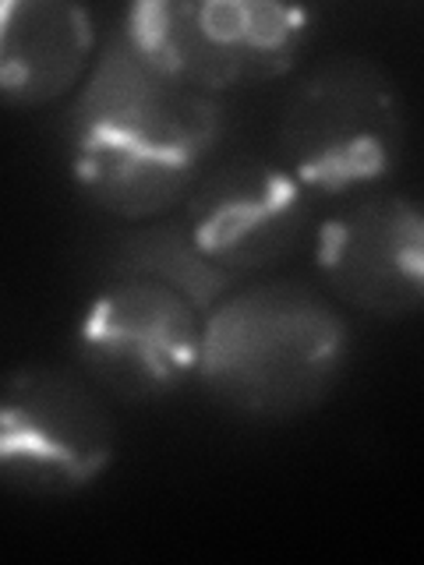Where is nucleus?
I'll list each match as a JSON object with an SVG mask.
<instances>
[{
	"mask_svg": "<svg viewBox=\"0 0 424 565\" xmlns=\"http://www.w3.org/2000/svg\"><path fill=\"white\" fill-rule=\"evenodd\" d=\"M318 273L347 308L414 315L424 297V220L406 194H371L318 230Z\"/></svg>",
	"mask_w": 424,
	"mask_h": 565,
	"instance_id": "obj_8",
	"label": "nucleus"
},
{
	"mask_svg": "<svg viewBox=\"0 0 424 565\" xmlns=\"http://www.w3.org/2000/svg\"><path fill=\"white\" fill-rule=\"evenodd\" d=\"M406 114L385 71L332 61L311 71L283 103V170L305 191L347 194L389 177L403 152Z\"/></svg>",
	"mask_w": 424,
	"mask_h": 565,
	"instance_id": "obj_4",
	"label": "nucleus"
},
{
	"mask_svg": "<svg viewBox=\"0 0 424 565\" xmlns=\"http://www.w3.org/2000/svg\"><path fill=\"white\" fill-rule=\"evenodd\" d=\"M308 11L273 0H146L120 40L159 75L202 96L262 85L294 67Z\"/></svg>",
	"mask_w": 424,
	"mask_h": 565,
	"instance_id": "obj_3",
	"label": "nucleus"
},
{
	"mask_svg": "<svg viewBox=\"0 0 424 565\" xmlns=\"http://www.w3.org/2000/svg\"><path fill=\"white\" fill-rule=\"evenodd\" d=\"M96 53L93 14L64 0H0V99L57 103L88 78Z\"/></svg>",
	"mask_w": 424,
	"mask_h": 565,
	"instance_id": "obj_9",
	"label": "nucleus"
},
{
	"mask_svg": "<svg viewBox=\"0 0 424 565\" xmlns=\"http://www.w3.org/2000/svg\"><path fill=\"white\" fill-rule=\"evenodd\" d=\"M110 273L163 282V287L188 297L199 311H209L220 297L234 290V279L199 255V247L188 241L181 223L146 226L128 241H120L110 258Z\"/></svg>",
	"mask_w": 424,
	"mask_h": 565,
	"instance_id": "obj_10",
	"label": "nucleus"
},
{
	"mask_svg": "<svg viewBox=\"0 0 424 565\" xmlns=\"http://www.w3.org/2000/svg\"><path fill=\"white\" fill-rule=\"evenodd\" d=\"M216 135V99L159 75L120 40L82 82L71 117V170L110 216L156 220L188 199Z\"/></svg>",
	"mask_w": 424,
	"mask_h": 565,
	"instance_id": "obj_1",
	"label": "nucleus"
},
{
	"mask_svg": "<svg viewBox=\"0 0 424 565\" xmlns=\"http://www.w3.org/2000/svg\"><path fill=\"white\" fill-rule=\"evenodd\" d=\"M202 318L188 297L141 276H110L78 322V353L103 388L152 399L199 371Z\"/></svg>",
	"mask_w": 424,
	"mask_h": 565,
	"instance_id": "obj_6",
	"label": "nucleus"
},
{
	"mask_svg": "<svg viewBox=\"0 0 424 565\" xmlns=\"http://www.w3.org/2000/svg\"><path fill=\"white\" fill-rule=\"evenodd\" d=\"M347 347V322L322 294L258 282L230 290L205 311L194 379L244 417L287 420L332 393Z\"/></svg>",
	"mask_w": 424,
	"mask_h": 565,
	"instance_id": "obj_2",
	"label": "nucleus"
},
{
	"mask_svg": "<svg viewBox=\"0 0 424 565\" xmlns=\"http://www.w3.org/2000/svg\"><path fill=\"white\" fill-rule=\"evenodd\" d=\"M308 191L269 159L241 156L194 181L181 230L230 279L269 269L305 237Z\"/></svg>",
	"mask_w": 424,
	"mask_h": 565,
	"instance_id": "obj_7",
	"label": "nucleus"
},
{
	"mask_svg": "<svg viewBox=\"0 0 424 565\" xmlns=\"http://www.w3.org/2000/svg\"><path fill=\"white\" fill-rule=\"evenodd\" d=\"M110 411L78 375L18 367L0 382V484L29 494H75L114 463Z\"/></svg>",
	"mask_w": 424,
	"mask_h": 565,
	"instance_id": "obj_5",
	"label": "nucleus"
}]
</instances>
